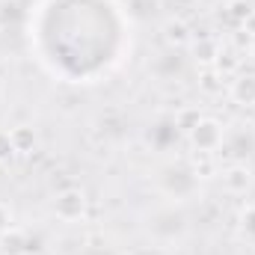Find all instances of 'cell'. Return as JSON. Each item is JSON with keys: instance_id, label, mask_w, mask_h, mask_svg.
Listing matches in <instances>:
<instances>
[{"instance_id": "1", "label": "cell", "mask_w": 255, "mask_h": 255, "mask_svg": "<svg viewBox=\"0 0 255 255\" xmlns=\"http://www.w3.org/2000/svg\"><path fill=\"white\" fill-rule=\"evenodd\" d=\"M190 136H193V145H196L202 154H211V151H217L220 142H223V128L217 125L214 119H199V125L190 130Z\"/></svg>"}, {"instance_id": "2", "label": "cell", "mask_w": 255, "mask_h": 255, "mask_svg": "<svg viewBox=\"0 0 255 255\" xmlns=\"http://www.w3.org/2000/svg\"><path fill=\"white\" fill-rule=\"evenodd\" d=\"M83 208H86V199H83L80 190H63L60 196H57V205H54L57 217L65 220V223L80 220V217H83Z\"/></svg>"}, {"instance_id": "3", "label": "cell", "mask_w": 255, "mask_h": 255, "mask_svg": "<svg viewBox=\"0 0 255 255\" xmlns=\"http://www.w3.org/2000/svg\"><path fill=\"white\" fill-rule=\"evenodd\" d=\"M223 184H226L229 193H247L250 184H253V175H250L247 166H232V169L223 175Z\"/></svg>"}, {"instance_id": "4", "label": "cell", "mask_w": 255, "mask_h": 255, "mask_svg": "<svg viewBox=\"0 0 255 255\" xmlns=\"http://www.w3.org/2000/svg\"><path fill=\"white\" fill-rule=\"evenodd\" d=\"M232 98L238 104H255V77H238L232 83Z\"/></svg>"}, {"instance_id": "5", "label": "cell", "mask_w": 255, "mask_h": 255, "mask_svg": "<svg viewBox=\"0 0 255 255\" xmlns=\"http://www.w3.org/2000/svg\"><path fill=\"white\" fill-rule=\"evenodd\" d=\"M12 133V142H15V151H21V154H27V151H33V145H36V130L27 125H18L9 130Z\"/></svg>"}, {"instance_id": "6", "label": "cell", "mask_w": 255, "mask_h": 255, "mask_svg": "<svg viewBox=\"0 0 255 255\" xmlns=\"http://www.w3.org/2000/svg\"><path fill=\"white\" fill-rule=\"evenodd\" d=\"M166 42H169L172 48H184V45L190 42L187 24H184V21H169V24H166Z\"/></svg>"}, {"instance_id": "7", "label": "cell", "mask_w": 255, "mask_h": 255, "mask_svg": "<svg viewBox=\"0 0 255 255\" xmlns=\"http://www.w3.org/2000/svg\"><path fill=\"white\" fill-rule=\"evenodd\" d=\"M3 253L6 255H24V232L6 229V235H3Z\"/></svg>"}, {"instance_id": "8", "label": "cell", "mask_w": 255, "mask_h": 255, "mask_svg": "<svg viewBox=\"0 0 255 255\" xmlns=\"http://www.w3.org/2000/svg\"><path fill=\"white\" fill-rule=\"evenodd\" d=\"M229 12H232L238 21H244V24H247V21H250V15H253V6H250V0H232V3H229Z\"/></svg>"}, {"instance_id": "9", "label": "cell", "mask_w": 255, "mask_h": 255, "mask_svg": "<svg viewBox=\"0 0 255 255\" xmlns=\"http://www.w3.org/2000/svg\"><path fill=\"white\" fill-rule=\"evenodd\" d=\"M15 157V142H12V133L9 130H0V163L12 160Z\"/></svg>"}, {"instance_id": "10", "label": "cell", "mask_w": 255, "mask_h": 255, "mask_svg": "<svg viewBox=\"0 0 255 255\" xmlns=\"http://www.w3.org/2000/svg\"><path fill=\"white\" fill-rule=\"evenodd\" d=\"M238 51H217V65H220V71H235L238 68Z\"/></svg>"}, {"instance_id": "11", "label": "cell", "mask_w": 255, "mask_h": 255, "mask_svg": "<svg viewBox=\"0 0 255 255\" xmlns=\"http://www.w3.org/2000/svg\"><path fill=\"white\" fill-rule=\"evenodd\" d=\"M220 86H223V77H220L217 71L202 74V89H205V92H220Z\"/></svg>"}, {"instance_id": "12", "label": "cell", "mask_w": 255, "mask_h": 255, "mask_svg": "<svg viewBox=\"0 0 255 255\" xmlns=\"http://www.w3.org/2000/svg\"><path fill=\"white\" fill-rule=\"evenodd\" d=\"M178 125L184 128V130H193V128L199 125V113H196V110H184V113L178 116Z\"/></svg>"}, {"instance_id": "13", "label": "cell", "mask_w": 255, "mask_h": 255, "mask_svg": "<svg viewBox=\"0 0 255 255\" xmlns=\"http://www.w3.org/2000/svg\"><path fill=\"white\" fill-rule=\"evenodd\" d=\"M9 223H12V214H9V208H6V205H0V232H6V229H9Z\"/></svg>"}, {"instance_id": "14", "label": "cell", "mask_w": 255, "mask_h": 255, "mask_svg": "<svg viewBox=\"0 0 255 255\" xmlns=\"http://www.w3.org/2000/svg\"><path fill=\"white\" fill-rule=\"evenodd\" d=\"M178 3H193V0H178Z\"/></svg>"}]
</instances>
